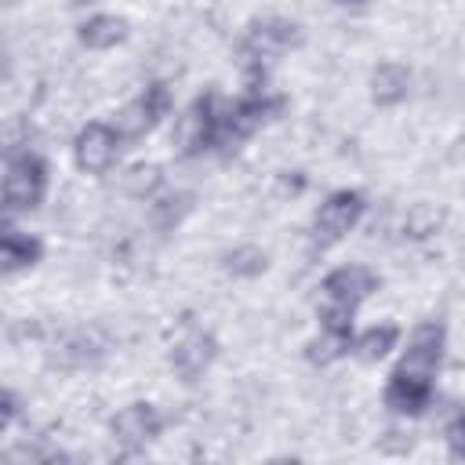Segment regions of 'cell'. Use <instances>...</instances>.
Instances as JSON below:
<instances>
[{"instance_id": "obj_6", "label": "cell", "mask_w": 465, "mask_h": 465, "mask_svg": "<svg viewBox=\"0 0 465 465\" xmlns=\"http://www.w3.org/2000/svg\"><path fill=\"white\" fill-rule=\"evenodd\" d=\"M363 211H367V203H363V196H360L356 189H338V193H331V196L316 207V218H312L316 240H320V243H338L341 236H349V232L360 225Z\"/></svg>"}, {"instance_id": "obj_18", "label": "cell", "mask_w": 465, "mask_h": 465, "mask_svg": "<svg viewBox=\"0 0 465 465\" xmlns=\"http://www.w3.org/2000/svg\"><path fill=\"white\" fill-rule=\"evenodd\" d=\"M229 269L240 272V276H254V272L265 269V254L258 247H240V251L229 254Z\"/></svg>"}, {"instance_id": "obj_5", "label": "cell", "mask_w": 465, "mask_h": 465, "mask_svg": "<svg viewBox=\"0 0 465 465\" xmlns=\"http://www.w3.org/2000/svg\"><path fill=\"white\" fill-rule=\"evenodd\" d=\"M120 131L113 124H102V120H91L76 131L73 138V160L84 174H105L113 163H116V153H120Z\"/></svg>"}, {"instance_id": "obj_16", "label": "cell", "mask_w": 465, "mask_h": 465, "mask_svg": "<svg viewBox=\"0 0 465 465\" xmlns=\"http://www.w3.org/2000/svg\"><path fill=\"white\" fill-rule=\"evenodd\" d=\"M345 352H352V331H331L320 327V334L309 341V360L312 363H334Z\"/></svg>"}, {"instance_id": "obj_20", "label": "cell", "mask_w": 465, "mask_h": 465, "mask_svg": "<svg viewBox=\"0 0 465 465\" xmlns=\"http://www.w3.org/2000/svg\"><path fill=\"white\" fill-rule=\"evenodd\" d=\"M73 4H94V0H73Z\"/></svg>"}, {"instance_id": "obj_7", "label": "cell", "mask_w": 465, "mask_h": 465, "mask_svg": "<svg viewBox=\"0 0 465 465\" xmlns=\"http://www.w3.org/2000/svg\"><path fill=\"white\" fill-rule=\"evenodd\" d=\"M109 432L124 450H142L145 443H153L163 432V414H160V407L138 400V403H127L124 411H116Z\"/></svg>"}, {"instance_id": "obj_9", "label": "cell", "mask_w": 465, "mask_h": 465, "mask_svg": "<svg viewBox=\"0 0 465 465\" xmlns=\"http://www.w3.org/2000/svg\"><path fill=\"white\" fill-rule=\"evenodd\" d=\"M218 356V345L207 331H189L174 349H171V367L182 381H196L207 374V367L214 363Z\"/></svg>"}, {"instance_id": "obj_13", "label": "cell", "mask_w": 465, "mask_h": 465, "mask_svg": "<svg viewBox=\"0 0 465 465\" xmlns=\"http://www.w3.org/2000/svg\"><path fill=\"white\" fill-rule=\"evenodd\" d=\"M124 36H127V22H124L120 15L98 11V15H91L87 22H80V44H84L87 51H109V47H116Z\"/></svg>"}, {"instance_id": "obj_1", "label": "cell", "mask_w": 465, "mask_h": 465, "mask_svg": "<svg viewBox=\"0 0 465 465\" xmlns=\"http://www.w3.org/2000/svg\"><path fill=\"white\" fill-rule=\"evenodd\" d=\"M51 185V171L40 153L33 149H11L4 156V207L7 214H22L44 203Z\"/></svg>"}, {"instance_id": "obj_10", "label": "cell", "mask_w": 465, "mask_h": 465, "mask_svg": "<svg viewBox=\"0 0 465 465\" xmlns=\"http://www.w3.org/2000/svg\"><path fill=\"white\" fill-rule=\"evenodd\" d=\"M432 385H436V381H425V378L392 371L389 381H385L381 400H385V407H389L392 414H407V418H414V414H421V411L432 403Z\"/></svg>"}, {"instance_id": "obj_12", "label": "cell", "mask_w": 465, "mask_h": 465, "mask_svg": "<svg viewBox=\"0 0 465 465\" xmlns=\"http://www.w3.org/2000/svg\"><path fill=\"white\" fill-rule=\"evenodd\" d=\"M40 254H44V243H40L36 236H29V232H22V229H15V225L4 229V240H0V262H4V272H7V276L18 272V269L36 265Z\"/></svg>"}, {"instance_id": "obj_8", "label": "cell", "mask_w": 465, "mask_h": 465, "mask_svg": "<svg viewBox=\"0 0 465 465\" xmlns=\"http://www.w3.org/2000/svg\"><path fill=\"white\" fill-rule=\"evenodd\" d=\"M378 291V272L360 265V262H349V265H338L323 276V298L331 302H345V305H360L367 302L371 294Z\"/></svg>"}, {"instance_id": "obj_14", "label": "cell", "mask_w": 465, "mask_h": 465, "mask_svg": "<svg viewBox=\"0 0 465 465\" xmlns=\"http://www.w3.org/2000/svg\"><path fill=\"white\" fill-rule=\"evenodd\" d=\"M407 91H411V73L400 62H381L371 73V98L378 105H396L407 98Z\"/></svg>"}, {"instance_id": "obj_19", "label": "cell", "mask_w": 465, "mask_h": 465, "mask_svg": "<svg viewBox=\"0 0 465 465\" xmlns=\"http://www.w3.org/2000/svg\"><path fill=\"white\" fill-rule=\"evenodd\" d=\"M447 447L454 458H465V414H458L450 425H447Z\"/></svg>"}, {"instance_id": "obj_2", "label": "cell", "mask_w": 465, "mask_h": 465, "mask_svg": "<svg viewBox=\"0 0 465 465\" xmlns=\"http://www.w3.org/2000/svg\"><path fill=\"white\" fill-rule=\"evenodd\" d=\"M218 116H222V102L214 94H200L196 102H189L171 127V145L182 156H196L203 149H211L218 142Z\"/></svg>"}, {"instance_id": "obj_11", "label": "cell", "mask_w": 465, "mask_h": 465, "mask_svg": "<svg viewBox=\"0 0 465 465\" xmlns=\"http://www.w3.org/2000/svg\"><path fill=\"white\" fill-rule=\"evenodd\" d=\"M291 44H294V25H287V22H265V25H254L247 33L243 54L254 65V73H265V65L276 62Z\"/></svg>"}, {"instance_id": "obj_4", "label": "cell", "mask_w": 465, "mask_h": 465, "mask_svg": "<svg viewBox=\"0 0 465 465\" xmlns=\"http://www.w3.org/2000/svg\"><path fill=\"white\" fill-rule=\"evenodd\" d=\"M443 349H447V331L440 320H425L418 323L411 334H407V345H403V356L392 371H403V374H414V378H425V381H436V371L443 363Z\"/></svg>"}, {"instance_id": "obj_3", "label": "cell", "mask_w": 465, "mask_h": 465, "mask_svg": "<svg viewBox=\"0 0 465 465\" xmlns=\"http://www.w3.org/2000/svg\"><path fill=\"white\" fill-rule=\"evenodd\" d=\"M167 113H171V91H167V84H149L142 94H134L131 102H124L116 109L113 127L120 131L124 142H134V138H145Z\"/></svg>"}, {"instance_id": "obj_15", "label": "cell", "mask_w": 465, "mask_h": 465, "mask_svg": "<svg viewBox=\"0 0 465 465\" xmlns=\"http://www.w3.org/2000/svg\"><path fill=\"white\" fill-rule=\"evenodd\" d=\"M396 341H400V327L396 323H371L367 331H360L352 338V352L363 363H378L396 349Z\"/></svg>"}, {"instance_id": "obj_17", "label": "cell", "mask_w": 465, "mask_h": 465, "mask_svg": "<svg viewBox=\"0 0 465 465\" xmlns=\"http://www.w3.org/2000/svg\"><path fill=\"white\" fill-rule=\"evenodd\" d=\"M163 185V171L156 163H134L127 174H124V193L131 200H149L156 189Z\"/></svg>"}]
</instances>
